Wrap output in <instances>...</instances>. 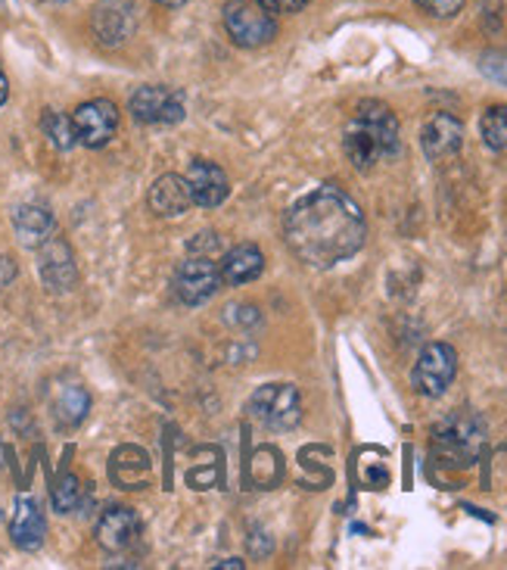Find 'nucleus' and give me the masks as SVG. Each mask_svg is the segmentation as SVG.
<instances>
[{
    "mask_svg": "<svg viewBox=\"0 0 507 570\" xmlns=\"http://www.w3.org/2000/svg\"><path fill=\"white\" fill-rule=\"evenodd\" d=\"M284 240L299 263L311 268H334L365 247L368 222L361 206L346 190L321 185L287 209Z\"/></svg>",
    "mask_w": 507,
    "mask_h": 570,
    "instance_id": "1",
    "label": "nucleus"
},
{
    "mask_svg": "<svg viewBox=\"0 0 507 570\" xmlns=\"http://www.w3.org/2000/svg\"><path fill=\"white\" fill-rule=\"evenodd\" d=\"M399 119L380 100H365L342 131V150L358 171H370L384 159L399 156Z\"/></svg>",
    "mask_w": 507,
    "mask_h": 570,
    "instance_id": "2",
    "label": "nucleus"
},
{
    "mask_svg": "<svg viewBox=\"0 0 507 570\" xmlns=\"http://www.w3.org/2000/svg\"><path fill=\"white\" fill-rule=\"evenodd\" d=\"M483 446H486V424H483V417L467 409L451 412L433 428V449L455 468H467L477 462Z\"/></svg>",
    "mask_w": 507,
    "mask_h": 570,
    "instance_id": "3",
    "label": "nucleus"
},
{
    "mask_svg": "<svg viewBox=\"0 0 507 570\" xmlns=\"http://www.w3.org/2000/svg\"><path fill=\"white\" fill-rule=\"evenodd\" d=\"M247 412L268 431H292L302 421V396L292 384H265L249 396Z\"/></svg>",
    "mask_w": 507,
    "mask_h": 570,
    "instance_id": "4",
    "label": "nucleus"
},
{
    "mask_svg": "<svg viewBox=\"0 0 507 570\" xmlns=\"http://www.w3.org/2000/svg\"><path fill=\"white\" fill-rule=\"evenodd\" d=\"M225 29L237 47H265L277 38L275 13H268L259 0H228L225 3Z\"/></svg>",
    "mask_w": 507,
    "mask_h": 570,
    "instance_id": "5",
    "label": "nucleus"
},
{
    "mask_svg": "<svg viewBox=\"0 0 507 570\" xmlns=\"http://www.w3.org/2000/svg\"><path fill=\"white\" fill-rule=\"evenodd\" d=\"M458 374V353L448 343H427L411 368V386L427 400H439Z\"/></svg>",
    "mask_w": 507,
    "mask_h": 570,
    "instance_id": "6",
    "label": "nucleus"
},
{
    "mask_svg": "<svg viewBox=\"0 0 507 570\" xmlns=\"http://www.w3.org/2000/svg\"><path fill=\"white\" fill-rule=\"evenodd\" d=\"M128 109L143 125H175L185 119V91L166 85H143L131 94Z\"/></svg>",
    "mask_w": 507,
    "mask_h": 570,
    "instance_id": "7",
    "label": "nucleus"
},
{
    "mask_svg": "<svg viewBox=\"0 0 507 570\" xmlns=\"http://www.w3.org/2000/svg\"><path fill=\"white\" fill-rule=\"evenodd\" d=\"M221 268L209 256H190L175 272V293L185 306H202L221 291Z\"/></svg>",
    "mask_w": 507,
    "mask_h": 570,
    "instance_id": "8",
    "label": "nucleus"
},
{
    "mask_svg": "<svg viewBox=\"0 0 507 570\" xmlns=\"http://www.w3.org/2000/svg\"><path fill=\"white\" fill-rule=\"evenodd\" d=\"M72 122H76L78 144H84L88 150H100V147H107L109 140L116 138V131H119V109H116V104L107 100V97L88 100V104H81V107L76 109Z\"/></svg>",
    "mask_w": 507,
    "mask_h": 570,
    "instance_id": "9",
    "label": "nucleus"
},
{
    "mask_svg": "<svg viewBox=\"0 0 507 570\" xmlns=\"http://www.w3.org/2000/svg\"><path fill=\"white\" fill-rule=\"evenodd\" d=\"M38 275L53 293L72 291L78 284L76 256L66 240L60 237H47L44 244L38 247Z\"/></svg>",
    "mask_w": 507,
    "mask_h": 570,
    "instance_id": "10",
    "label": "nucleus"
},
{
    "mask_svg": "<svg viewBox=\"0 0 507 570\" xmlns=\"http://www.w3.org/2000/svg\"><path fill=\"white\" fill-rule=\"evenodd\" d=\"M135 26H138L135 0H103L93 13V35L107 47L125 45L135 35Z\"/></svg>",
    "mask_w": 507,
    "mask_h": 570,
    "instance_id": "11",
    "label": "nucleus"
},
{
    "mask_svg": "<svg viewBox=\"0 0 507 570\" xmlns=\"http://www.w3.org/2000/svg\"><path fill=\"white\" fill-rule=\"evenodd\" d=\"M187 185H190L193 203H200L206 209L221 206V203L228 200V194H231L228 175L212 159H193L190 169H187Z\"/></svg>",
    "mask_w": 507,
    "mask_h": 570,
    "instance_id": "12",
    "label": "nucleus"
},
{
    "mask_svg": "<svg viewBox=\"0 0 507 570\" xmlns=\"http://www.w3.org/2000/svg\"><path fill=\"white\" fill-rule=\"evenodd\" d=\"M464 144V125L448 116V112H436L427 119L424 131H420V147L430 163H443L448 156H455Z\"/></svg>",
    "mask_w": 507,
    "mask_h": 570,
    "instance_id": "13",
    "label": "nucleus"
},
{
    "mask_svg": "<svg viewBox=\"0 0 507 570\" xmlns=\"http://www.w3.org/2000/svg\"><path fill=\"white\" fill-rule=\"evenodd\" d=\"M140 537V518L135 509H116L103 511V518L97 521V542L107 549V552H125L131 542Z\"/></svg>",
    "mask_w": 507,
    "mask_h": 570,
    "instance_id": "14",
    "label": "nucleus"
},
{
    "mask_svg": "<svg viewBox=\"0 0 507 570\" xmlns=\"http://www.w3.org/2000/svg\"><path fill=\"white\" fill-rule=\"evenodd\" d=\"M44 514L38 509V502L31 495H19L16 499L13 521H10V540L16 542V549L22 552H38L44 546Z\"/></svg>",
    "mask_w": 507,
    "mask_h": 570,
    "instance_id": "15",
    "label": "nucleus"
},
{
    "mask_svg": "<svg viewBox=\"0 0 507 570\" xmlns=\"http://www.w3.org/2000/svg\"><path fill=\"white\" fill-rule=\"evenodd\" d=\"M193 206V194H190V185L181 175H159L150 187V209H153L159 218H178L185 216L187 209Z\"/></svg>",
    "mask_w": 507,
    "mask_h": 570,
    "instance_id": "16",
    "label": "nucleus"
},
{
    "mask_svg": "<svg viewBox=\"0 0 507 570\" xmlns=\"http://www.w3.org/2000/svg\"><path fill=\"white\" fill-rule=\"evenodd\" d=\"M109 478L122 490H143V483L150 480V455L138 446L116 449L109 462Z\"/></svg>",
    "mask_w": 507,
    "mask_h": 570,
    "instance_id": "17",
    "label": "nucleus"
},
{
    "mask_svg": "<svg viewBox=\"0 0 507 570\" xmlns=\"http://www.w3.org/2000/svg\"><path fill=\"white\" fill-rule=\"evenodd\" d=\"M221 281L231 284V287H240V284H249L256 281L265 272V256L256 244H237L225 253L221 259Z\"/></svg>",
    "mask_w": 507,
    "mask_h": 570,
    "instance_id": "18",
    "label": "nucleus"
},
{
    "mask_svg": "<svg viewBox=\"0 0 507 570\" xmlns=\"http://www.w3.org/2000/svg\"><path fill=\"white\" fill-rule=\"evenodd\" d=\"M13 228L22 247L38 249L47 237H53V216L44 206H19L13 216Z\"/></svg>",
    "mask_w": 507,
    "mask_h": 570,
    "instance_id": "19",
    "label": "nucleus"
},
{
    "mask_svg": "<svg viewBox=\"0 0 507 570\" xmlns=\"http://www.w3.org/2000/svg\"><path fill=\"white\" fill-rule=\"evenodd\" d=\"M91 412V396H88V390L84 386H62L60 393H57V400H53V415L60 424L66 428H76L81 424L84 417Z\"/></svg>",
    "mask_w": 507,
    "mask_h": 570,
    "instance_id": "20",
    "label": "nucleus"
},
{
    "mask_svg": "<svg viewBox=\"0 0 507 570\" xmlns=\"http://www.w3.org/2000/svg\"><path fill=\"white\" fill-rule=\"evenodd\" d=\"M41 128H44V135L50 138V144H53L57 150H72L78 144L72 116H62L57 109H47L44 116H41Z\"/></svg>",
    "mask_w": 507,
    "mask_h": 570,
    "instance_id": "21",
    "label": "nucleus"
},
{
    "mask_svg": "<svg viewBox=\"0 0 507 570\" xmlns=\"http://www.w3.org/2000/svg\"><path fill=\"white\" fill-rule=\"evenodd\" d=\"M483 140L489 150H507V107H489L479 122Z\"/></svg>",
    "mask_w": 507,
    "mask_h": 570,
    "instance_id": "22",
    "label": "nucleus"
},
{
    "mask_svg": "<svg viewBox=\"0 0 507 570\" xmlns=\"http://www.w3.org/2000/svg\"><path fill=\"white\" fill-rule=\"evenodd\" d=\"M81 493H84L81 480H78L76 474H62V478L53 483V490H50L53 509L60 511V514H69V511H76L78 505H81Z\"/></svg>",
    "mask_w": 507,
    "mask_h": 570,
    "instance_id": "23",
    "label": "nucleus"
},
{
    "mask_svg": "<svg viewBox=\"0 0 507 570\" xmlns=\"http://www.w3.org/2000/svg\"><path fill=\"white\" fill-rule=\"evenodd\" d=\"M467 0H417V7L433 19H451L461 13V7Z\"/></svg>",
    "mask_w": 507,
    "mask_h": 570,
    "instance_id": "24",
    "label": "nucleus"
},
{
    "mask_svg": "<svg viewBox=\"0 0 507 570\" xmlns=\"http://www.w3.org/2000/svg\"><path fill=\"white\" fill-rule=\"evenodd\" d=\"M479 69H483V76L486 78H493L498 85H507V53H498V50L486 53V57L479 60Z\"/></svg>",
    "mask_w": 507,
    "mask_h": 570,
    "instance_id": "25",
    "label": "nucleus"
},
{
    "mask_svg": "<svg viewBox=\"0 0 507 570\" xmlns=\"http://www.w3.org/2000/svg\"><path fill=\"white\" fill-rule=\"evenodd\" d=\"M221 247H225V240H221L216 232L197 234V237H193V240L187 244V249H190L193 256H209V259H212L216 253H221Z\"/></svg>",
    "mask_w": 507,
    "mask_h": 570,
    "instance_id": "26",
    "label": "nucleus"
},
{
    "mask_svg": "<svg viewBox=\"0 0 507 570\" xmlns=\"http://www.w3.org/2000/svg\"><path fill=\"white\" fill-rule=\"evenodd\" d=\"M261 7L268 10V13H299L302 7H308V0H259Z\"/></svg>",
    "mask_w": 507,
    "mask_h": 570,
    "instance_id": "27",
    "label": "nucleus"
},
{
    "mask_svg": "<svg viewBox=\"0 0 507 570\" xmlns=\"http://www.w3.org/2000/svg\"><path fill=\"white\" fill-rule=\"evenodd\" d=\"M240 315H233L231 308H228V322L231 324H259L261 322V315H259V308L256 306H233Z\"/></svg>",
    "mask_w": 507,
    "mask_h": 570,
    "instance_id": "28",
    "label": "nucleus"
},
{
    "mask_svg": "<svg viewBox=\"0 0 507 570\" xmlns=\"http://www.w3.org/2000/svg\"><path fill=\"white\" fill-rule=\"evenodd\" d=\"M7 97H10V81H7L3 69H0V107L7 104Z\"/></svg>",
    "mask_w": 507,
    "mask_h": 570,
    "instance_id": "29",
    "label": "nucleus"
},
{
    "mask_svg": "<svg viewBox=\"0 0 507 570\" xmlns=\"http://www.w3.org/2000/svg\"><path fill=\"white\" fill-rule=\"evenodd\" d=\"M216 570H243V561L240 558H228V561L216 564Z\"/></svg>",
    "mask_w": 507,
    "mask_h": 570,
    "instance_id": "30",
    "label": "nucleus"
},
{
    "mask_svg": "<svg viewBox=\"0 0 507 570\" xmlns=\"http://www.w3.org/2000/svg\"><path fill=\"white\" fill-rule=\"evenodd\" d=\"M159 7H169V10H178V7H185L187 0H156Z\"/></svg>",
    "mask_w": 507,
    "mask_h": 570,
    "instance_id": "31",
    "label": "nucleus"
}]
</instances>
